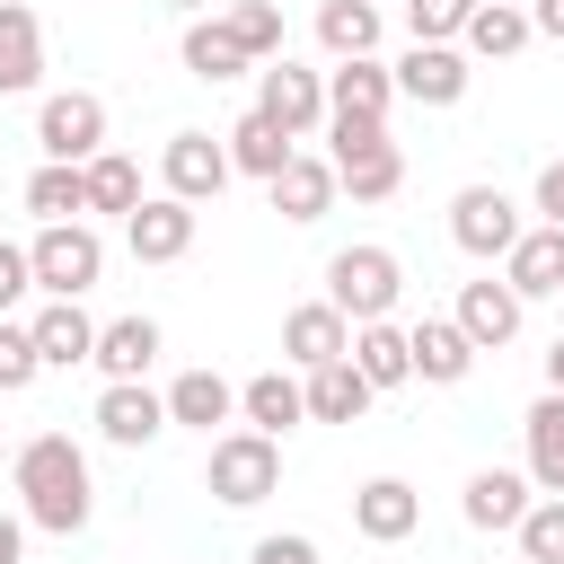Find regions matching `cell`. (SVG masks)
Returning <instances> with one entry per match:
<instances>
[{"label":"cell","instance_id":"1","mask_svg":"<svg viewBox=\"0 0 564 564\" xmlns=\"http://www.w3.org/2000/svg\"><path fill=\"white\" fill-rule=\"evenodd\" d=\"M9 485H18V520L53 529V538H79L88 511H97V485H88V449L70 432H35L26 449H9Z\"/></svg>","mask_w":564,"mask_h":564},{"label":"cell","instance_id":"2","mask_svg":"<svg viewBox=\"0 0 564 564\" xmlns=\"http://www.w3.org/2000/svg\"><path fill=\"white\" fill-rule=\"evenodd\" d=\"M397 291H405V264L388 247H335L326 256V308L344 326H379L397 308Z\"/></svg>","mask_w":564,"mask_h":564},{"label":"cell","instance_id":"3","mask_svg":"<svg viewBox=\"0 0 564 564\" xmlns=\"http://www.w3.org/2000/svg\"><path fill=\"white\" fill-rule=\"evenodd\" d=\"M203 485H212V502L256 511V502L282 485V441H264V432H220L212 458H203Z\"/></svg>","mask_w":564,"mask_h":564},{"label":"cell","instance_id":"4","mask_svg":"<svg viewBox=\"0 0 564 564\" xmlns=\"http://www.w3.org/2000/svg\"><path fill=\"white\" fill-rule=\"evenodd\" d=\"M26 273H35V291H53V300H79V291H97V273H106V238H97L88 220H53V229H35Z\"/></svg>","mask_w":564,"mask_h":564},{"label":"cell","instance_id":"5","mask_svg":"<svg viewBox=\"0 0 564 564\" xmlns=\"http://www.w3.org/2000/svg\"><path fill=\"white\" fill-rule=\"evenodd\" d=\"M35 150H44L53 167H88V159L106 150V97H88V88H53V97L35 106Z\"/></svg>","mask_w":564,"mask_h":564},{"label":"cell","instance_id":"6","mask_svg":"<svg viewBox=\"0 0 564 564\" xmlns=\"http://www.w3.org/2000/svg\"><path fill=\"white\" fill-rule=\"evenodd\" d=\"M256 79H264V88H256V115L282 123L291 141H308V132L326 123V70H300V62L282 53V62H264Z\"/></svg>","mask_w":564,"mask_h":564},{"label":"cell","instance_id":"7","mask_svg":"<svg viewBox=\"0 0 564 564\" xmlns=\"http://www.w3.org/2000/svg\"><path fill=\"white\" fill-rule=\"evenodd\" d=\"M449 238L494 264V256L520 247V203H511L502 185H458V194H449Z\"/></svg>","mask_w":564,"mask_h":564},{"label":"cell","instance_id":"8","mask_svg":"<svg viewBox=\"0 0 564 564\" xmlns=\"http://www.w3.org/2000/svg\"><path fill=\"white\" fill-rule=\"evenodd\" d=\"M159 176H167V194H176V203H212V194H220L238 167H229V150H220L212 132H167Z\"/></svg>","mask_w":564,"mask_h":564},{"label":"cell","instance_id":"9","mask_svg":"<svg viewBox=\"0 0 564 564\" xmlns=\"http://www.w3.org/2000/svg\"><path fill=\"white\" fill-rule=\"evenodd\" d=\"M388 79H397V97H414V106H458L476 70H467V53H458V44H414Z\"/></svg>","mask_w":564,"mask_h":564},{"label":"cell","instance_id":"10","mask_svg":"<svg viewBox=\"0 0 564 564\" xmlns=\"http://www.w3.org/2000/svg\"><path fill=\"white\" fill-rule=\"evenodd\" d=\"M123 247H132L141 264H176V256L194 247V203H176V194H141V212L123 220Z\"/></svg>","mask_w":564,"mask_h":564},{"label":"cell","instance_id":"11","mask_svg":"<svg viewBox=\"0 0 564 564\" xmlns=\"http://www.w3.org/2000/svg\"><path fill=\"white\" fill-rule=\"evenodd\" d=\"M405 361H414V379L458 388V379L476 370V344L458 335V317H414V326H405Z\"/></svg>","mask_w":564,"mask_h":564},{"label":"cell","instance_id":"12","mask_svg":"<svg viewBox=\"0 0 564 564\" xmlns=\"http://www.w3.org/2000/svg\"><path fill=\"white\" fill-rule=\"evenodd\" d=\"M97 432H106L115 449H150V441L167 432V397H150L141 379H115V388L97 397Z\"/></svg>","mask_w":564,"mask_h":564},{"label":"cell","instance_id":"13","mask_svg":"<svg viewBox=\"0 0 564 564\" xmlns=\"http://www.w3.org/2000/svg\"><path fill=\"white\" fill-rule=\"evenodd\" d=\"M414 520H423V494H414L405 476H370V485L352 494V529H361L370 546H397V538H414Z\"/></svg>","mask_w":564,"mask_h":564},{"label":"cell","instance_id":"14","mask_svg":"<svg viewBox=\"0 0 564 564\" xmlns=\"http://www.w3.org/2000/svg\"><path fill=\"white\" fill-rule=\"evenodd\" d=\"M449 317H458V335H467L476 352H502V344L520 335V291H511V282H467Z\"/></svg>","mask_w":564,"mask_h":564},{"label":"cell","instance_id":"15","mask_svg":"<svg viewBox=\"0 0 564 564\" xmlns=\"http://www.w3.org/2000/svg\"><path fill=\"white\" fill-rule=\"evenodd\" d=\"M26 335H35V361H44V370H70V361L97 352V317H88L79 300H44V308L26 317Z\"/></svg>","mask_w":564,"mask_h":564},{"label":"cell","instance_id":"16","mask_svg":"<svg viewBox=\"0 0 564 564\" xmlns=\"http://www.w3.org/2000/svg\"><path fill=\"white\" fill-rule=\"evenodd\" d=\"M352 352V326L326 308V300H300L291 317H282V361H300V370H326V361H344Z\"/></svg>","mask_w":564,"mask_h":564},{"label":"cell","instance_id":"17","mask_svg":"<svg viewBox=\"0 0 564 564\" xmlns=\"http://www.w3.org/2000/svg\"><path fill=\"white\" fill-rule=\"evenodd\" d=\"M529 502H538V485L520 476V467H476L467 476V529H520L529 520Z\"/></svg>","mask_w":564,"mask_h":564},{"label":"cell","instance_id":"18","mask_svg":"<svg viewBox=\"0 0 564 564\" xmlns=\"http://www.w3.org/2000/svg\"><path fill=\"white\" fill-rule=\"evenodd\" d=\"M502 282L520 291V308H529V300H555V291H564V229H546V220L520 229V247L502 256Z\"/></svg>","mask_w":564,"mask_h":564},{"label":"cell","instance_id":"19","mask_svg":"<svg viewBox=\"0 0 564 564\" xmlns=\"http://www.w3.org/2000/svg\"><path fill=\"white\" fill-rule=\"evenodd\" d=\"M388 106H397V79H388V62H335V70H326V115L388 123Z\"/></svg>","mask_w":564,"mask_h":564},{"label":"cell","instance_id":"20","mask_svg":"<svg viewBox=\"0 0 564 564\" xmlns=\"http://www.w3.org/2000/svg\"><path fill=\"white\" fill-rule=\"evenodd\" d=\"M44 79V26L26 0H0V97H26Z\"/></svg>","mask_w":564,"mask_h":564},{"label":"cell","instance_id":"21","mask_svg":"<svg viewBox=\"0 0 564 564\" xmlns=\"http://www.w3.org/2000/svg\"><path fill=\"white\" fill-rule=\"evenodd\" d=\"M220 150H229V167H247V176H264V185H273V176H282V167L300 159V141H291L282 123H264L256 106H247V115H238V123L220 132Z\"/></svg>","mask_w":564,"mask_h":564},{"label":"cell","instance_id":"22","mask_svg":"<svg viewBox=\"0 0 564 564\" xmlns=\"http://www.w3.org/2000/svg\"><path fill=\"white\" fill-rule=\"evenodd\" d=\"M238 414H247V432L282 441L291 423H308V397H300V379H291V370H256V379L238 388Z\"/></svg>","mask_w":564,"mask_h":564},{"label":"cell","instance_id":"23","mask_svg":"<svg viewBox=\"0 0 564 564\" xmlns=\"http://www.w3.org/2000/svg\"><path fill=\"white\" fill-rule=\"evenodd\" d=\"M264 194H273V212H282V220H300V229H308V220H326V212H335V167L300 150V159L264 185Z\"/></svg>","mask_w":564,"mask_h":564},{"label":"cell","instance_id":"24","mask_svg":"<svg viewBox=\"0 0 564 564\" xmlns=\"http://www.w3.org/2000/svg\"><path fill=\"white\" fill-rule=\"evenodd\" d=\"M88 361L106 370V388H115V379H141V370L159 361V317H106Z\"/></svg>","mask_w":564,"mask_h":564},{"label":"cell","instance_id":"25","mask_svg":"<svg viewBox=\"0 0 564 564\" xmlns=\"http://www.w3.org/2000/svg\"><path fill=\"white\" fill-rule=\"evenodd\" d=\"M300 397H308V423H361L379 388H370L352 361H326V370H308V379H300Z\"/></svg>","mask_w":564,"mask_h":564},{"label":"cell","instance_id":"26","mask_svg":"<svg viewBox=\"0 0 564 564\" xmlns=\"http://www.w3.org/2000/svg\"><path fill=\"white\" fill-rule=\"evenodd\" d=\"M520 441H529V485L538 494H564V397H538L520 414Z\"/></svg>","mask_w":564,"mask_h":564},{"label":"cell","instance_id":"27","mask_svg":"<svg viewBox=\"0 0 564 564\" xmlns=\"http://www.w3.org/2000/svg\"><path fill=\"white\" fill-rule=\"evenodd\" d=\"M344 361H352L370 388H405V379H414V361H405V326H388V317H379V326H352V352H344Z\"/></svg>","mask_w":564,"mask_h":564},{"label":"cell","instance_id":"28","mask_svg":"<svg viewBox=\"0 0 564 564\" xmlns=\"http://www.w3.org/2000/svg\"><path fill=\"white\" fill-rule=\"evenodd\" d=\"M238 414V388L220 379V370H185L176 388H167V423H194V432H212V423H229Z\"/></svg>","mask_w":564,"mask_h":564},{"label":"cell","instance_id":"29","mask_svg":"<svg viewBox=\"0 0 564 564\" xmlns=\"http://www.w3.org/2000/svg\"><path fill=\"white\" fill-rule=\"evenodd\" d=\"M458 44H467L476 62H511V53L529 44V9H502V0H476V18L458 26Z\"/></svg>","mask_w":564,"mask_h":564},{"label":"cell","instance_id":"30","mask_svg":"<svg viewBox=\"0 0 564 564\" xmlns=\"http://www.w3.org/2000/svg\"><path fill=\"white\" fill-rule=\"evenodd\" d=\"M335 167V185L352 194V203H388L397 185H405V159H397V141H379V150H352V159H326Z\"/></svg>","mask_w":564,"mask_h":564},{"label":"cell","instance_id":"31","mask_svg":"<svg viewBox=\"0 0 564 564\" xmlns=\"http://www.w3.org/2000/svg\"><path fill=\"white\" fill-rule=\"evenodd\" d=\"M317 44H326L335 62H370V44H379V9H370V0H326V9H317Z\"/></svg>","mask_w":564,"mask_h":564},{"label":"cell","instance_id":"32","mask_svg":"<svg viewBox=\"0 0 564 564\" xmlns=\"http://www.w3.org/2000/svg\"><path fill=\"white\" fill-rule=\"evenodd\" d=\"M79 176H88V212H115V220H132V212H141V167H132L123 150H97Z\"/></svg>","mask_w":564,"mask_h":564},{"label":"cell","instance_id":"33","mask_svg":"<svg viewBox=\"0 0 564 564\" xmlns=\"http://www.w3.org/2000/svg\"><path fill=\"white\" fill-rule=\"evenodd\" d=\"M26 212H35L44 229H53V220H79V212H88V176H79V167H53V159H44V167L26 176Z\"/></svg>","mask_w":564,"mask_h":564},{"label":"cell","instance_id":"34","mask_svg":"<svg viewBox=\"0 0 564 564\" xmlns=\"http://www.w3.org/2000/svg\"><path fill=\"white\" fill-rule=\"evenodd\" d=\"M185 70H194V79H238V70H247V53H238V35H229V26L194 18V26H185Z\"/></svg>","mask_w":564,"mask_h":564},{"label":"cell","instance_id":"35","mask_svg":"<svg viewBox=\"0 0 564 564\" xmlns=\"http://www.w3.org/2000/svg\"><path fill=\"white\" fill-rule=\"evenodd\" d=\"M220 26L238 35V53H247V62H282V9H273V0H238Z\"/></svg>","mask_w":564,"mask_h":564},{"label":"cell","instance_id":"36","mask_svg":"<svg viewBox=\"0 0 564 564\" xmlns=\"http://www.w3.org/2000/svg\"><path fill=\"white\" fill-rule=\"evenodd\" d=\"M511 538H520V555H529V564H564V494H538V502H529V520H520Z\"/></svg>","mask_w":564,"mask_h":564},{"label":"cell","instance_id":"37","mask_svg":"<svg viewBox=\"0 0 564 564\" xmlns=\"http://www.w3.org/2000/svg\"><path fill=\"white\" fill-rule=\"evenodd\" d=\"M476 18V0H405V26L414 44H458V26Z\"/></svg>","mask_w":564,"mask_h":564},{"label":"cell","instance_id":"38","mask_svg":"<svg viewBox=\"0 0 564 564\" xmlns=\"http://www.w3.org/2000/svg\"><path fill=\"white\" fill-rule=\"evenodd\" d=\"M35 370H44V361H35V335L0 317V397H18V388H35Z\"/></svg>","mask_w":564,"mask_h":564},{"label":"cell","instance_id":"39","mask_svg":"<svg viewBox=\"0 0 564 564\" xmlns=\"http://www.w3.org/2000/svg\"><path fill=\"white\" fill-rule=\"evenodd\" d=\"M326 141H335V159H352V150H379V141H388V123H352V115H326Z\"/></svg>","mask_w":564,"mask_h":564},{"label":"cell","instance_id":"40","mask_svg":"<svg viewBox=\"0 0 564 564\" xmlns=\"http://www.w3.org/2000/svg\"><path fill=\"white\" fill-rule=\"evenodd\" d=\"M26 291H35V273H26V247H9V238H0V317H9Z\"/></svg>","mask_w":564,"mask_h":564},{"label":"cell","instance_id":"41","mask_svg":"<svg viewBox=\"0 0 564 564\" xmlns=\"http://www.w3.org/2000/svg\"><path fill=\"white\" fill-rule=\"evenodd\" d=\"M247 564H317V538H256Z\"/></svg>","mask_w":564,"mask_h":564},{"label":"cell","instance_id":"42","mask_svg":"<svg viewBox=\"0 0 564 564\" xmlns=\"http://www.w3.org/2000/svg\"><path fill=\"white\" fill-rule=\"evenodd\" d=\"M538 212H546V229H564V167L538 176Z\"/></svg>","mask_w":564,"mask_h":564},{"label":"cell","instance_id":"43","mask_svg":"<svg viewBox=\"0 0 564 564\" xmlns=\"http://www.w3.org/2000/svg\"><path fill=\"white\" fill-rule=\"evenodd\" d=\"M0 564H26V520L0 511Z\"/></svg>","mask_w":564,"mask_h":564},{"label":"cell","instance_id":"44","mask_svg":"<svg viewBox=\"0 0 564 564\" xmlns=\"http://www.w3.org/2000/svg\"><path fill=\"white\" fill-rule=\"evenodd\" d=\"M529 35H555L564 44V0H529Z\"/></svg>","mask_w":564,"mask_h":564},{"label":"cell","instance_id":"45","mask_svg":"<svg viewBox=\"0 0 564 564\" xmlns=\"http://www.w3.org/2000/svg\"><path fill=\"white\" fill-rule=\"evenodd\" d=\"M546 397H564V335L546 344Z\"/></svg>","mask_w":564,"mask_h":564},{"label":"cell","instance_id":"46","mask_svg":"<svg viewBox=\"0 0 564 564\" xmlns=\"http://www.w3.org/2000/svg\"><path fill=\"white\" fill-rule=\"evenodd\" d=\"M167 9H203V0H167Z\"/></svg>","mask_w":564,"mask_h":564},{"label":"cell","instance_id":"47","mask_svg":"<svg viewBox=\"0 0 564 564\" xmlns=\"http://www.w3.org/2000/svg\"><path fill=\"white\" fill-rule=\"evenodd\" d=\"M0 467H9V441H0Z\"/></svg>","mask_w":564,"mask_h":564},{"label":"cell","instance_id":"48","mask_svg":"<svg viewBox=\"0 0 564 564\" xmlns=\"http://www.w3.org/2000/svg\"><path fill=\"white\" fill-rule=\"evenodd\" d=\"M502 9H529V0H502Z\"/></svg>","mask_w":564,"mask_h":564},{"label":"cell","instance_id":"49","mask_svg":"<svg viewBox=\"0 0 564 564\" xmlns=\"http://www.w3.org/2000/svg\"><path fill=\"white\" fill-rule=\"evenodd\" d=\"M511 564H529V555H511Z\"/></svg>","mask_w":564,"mask_h":564},{"label":"cell","instance_id":"50","mask_svg":"<svg viewBox=\"0 0 564 564\" xmlns=\"http://www.w3.org/2000/svg\"><path fill=\"white\" fill-rule=\"evenodd\" d=\"M555 167H564V159H555Z\"/></svg>","mask_w":564,"mask_h":564},{"label":"cell","instance_id":"51","mask_svg":"<svg viewBox=\"0 0 564 564\" xmlns=\"http://www.w3.org/2000/svg\"><path fill=\"white\" fill-rule=\"evenodd\" d=\"M370 9H379V0H370Z\"/></svg>","mask_w":564,"mask_h":564}]
</instances>
